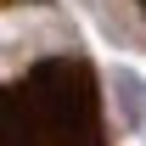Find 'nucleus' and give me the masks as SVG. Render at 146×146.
Segmentation results:
<instances>
[]
</instances>
